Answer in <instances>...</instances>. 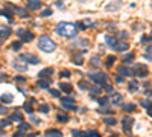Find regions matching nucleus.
<instances>
[{
  "label": "nucleus",
  "mask_w": 152,
  "mask_h": 137,
  "mask_svg": "<svg viewBox=\"0 0 152 137\" xmlns=\"http://www.w3.org/2000/svg\"><path fill=\"white\" fill-rule=\"evenodd\" d=\"M12 12H14V11H8V9H0V15H3V17H8L9 23H12Z\"/></svg>",
  "instance_id": "nucleus-19"
},
{
  "label": "nucleus",
  "mask_w": 152,
  "mask_h": 137,
  "mask_svg": "<svg viewBox=\"0 0 152 137\" xmlns=\"http://www.w3.org/2000/svg\"><path fill=\"white\" fill-rule=\"evenodd\" d=\"M146 94H148V96H152V92H151V90H146Z\"/></svg>",
  "instance_id": "nucleus-59"
},
{
  "label": "nucleus",
  "mask_w": 152,
  "mask_h": 137,
  "mask_svg": "<svg viewBox=\"0 0 152 137\" xmlns=\"http://www.w3.org/2000/svg\"><path fill=\"white\" fill-rule=\"evenodd\" d=\"M78 85H79V88H81V90H87V88H88V87H87V82H85V81H81Z\"/></svg>",
  "instance_id": "nucleus-44"
},
{
  "label": "nucleus",
  "mask_w": 152,
  "mask_h": 137,
  "mask_svg": "<svg viewBox=\"0 0 152 137\" xmlns=\"http://www.w3.org/2000/svg\"><path fill=\"white\" fill-rule=\"evenodd\" d=\"M29 129H31V125H29V123H24V122H22V123H20V125H18V131L20 133H24V131H29Z\"/></svg>",
  "instance_id": "nucleus-21"
},
{
  "label": "nucleus",
  "mask_w": 152,
  "mask_h": 137,
  "mask_svg": "<svg viewBox=\"0 0 152 137\" xmlns=\"http://www.w3.org/2000/svg\"><path fill=\"white\" fill-rule=\"evenodd\" d=\"M9 119H11V122L14 120V122H20V123H22V122H23V116L20 114L18 111H15V113H12V114L9 116Z\"/></svg>",
  "instance_id": "nucleus-18"
},
{
  "label": "nucleus",
  "mask_w": 152,
  "mask_h": 137,
  "mask_svg": "<svg viewBox=\"0 0 152 137\" xmlns=\"http://www.w3.org/2000/svg\"><path fill=\"white\" fill-rule=\"evenodd\" d=\"M55 32L58 34V35L67 37V38H75L76 37V27H75V24L65 23V22L58 23V26L55 27Z\"/></svg>",
  "instance_id": "nucleus-1"
},
{
  "label": "nucleus",
  "mask_w": 152,
  "mask_h": 137,
  "mask_svg": "<svg viewBox=\"0 0 152 137\" xmlns=\"http://www.w3.org/2000/svg\"><path fill=\"white\" fill-rule=\"evenodd\" d=\"M82 23H85V27H90V26H94V23L91 22V20H84Z\"/></svg>",
  "instance_id": "nucleus-48"
},
{
  "label": "nucleus",
  "mask_w": 152,
  "mask_h": 137,
  "mask_svg": "<svg viewBox=\"0 0 152 137\" xmlns=\"http://www.w3.org/2000/svg\"><path fill=\"white\" fill-rule=\"evenodd\" d=\"M17 35H18V38H20L22 43H29V41L34 40V34H32L29 29H18Z\"/></svg>",
  "instance_id": "nucleus-4"
},
{
  "label": "nucleus",
  "mask_w": 152,
  "mask_h": 137,
  "mask_svg": "<svg viewBox=\"0 0 152 137\" xmlns=\"http://www.w3.org/2000/svg\"><path fill=\"white\" fill-rule=\"evenodd\" d=\"M9 35H11L9 27H3V29H0V38H8Z\"/></svg>",
  "instance_id": "nucleus-22"
},
{
  "label": "nucleus",
  "mask_w": 152,
  "mask_h": 137,
  "mask_svg": "<svg viewBox=\"0 0 152 137\" xmlns=\"http://www.w3.org/2000/svg\"><path fill=\"white\" fill-rule=\"evenodd\" d=\"M20 136H23V134H22V133H20V131H17V133L14 134V137H20Z\"/></svg>",
  "instance_id": "nucleus-57"
},
{
  "label": "nucleus",
  "mask_w": 152,
  "mask_h": 137,
  "mask_svg": "<svg viewBox=\"0 0 152 137\" xmlns=\"http://www.w3.org/2000/svg\"><path fill=\"white\" fill-rule=\"evenodd\" d=\"M71 133H73V136H75V137H81V134H82V131H78V129H73Z\"/></svg>",
  "instance_id": "nucleus-52"
},
{
  "label": "nucleus",
  "mask_w": 152,
  "mask_h": 137,
  "mask_svg": "<svg viewBox=\"0 0 152 137\" xmlns=\"http://www.w3.org/2000/svg\"><path fill=\"white\" fill-rule=\"evenodd\" d=\"M14 67L17 68V70H22V72H26V66H22L18 63H14Z\"/></svg>",
  "instance_id": "nucleus-42"
},
{
  "label": "nucleus",
  "mask_w": 152,
  "mask_h": 137,
  "mask_svg": "<svg viewBox=\"0 0 152 137\" xmlns=\"http://www.w3.org/2000/svg\"><path fill=\"white\" fill-rule=\"evenodd\" d=\"M97 102H99L101 105H105V104H108V98H107V96H103V98H99Z\"/></svg>",
  "instance_id": "nucleus-41"
},
{
  "label": "nucleus",
  "mask_w": 152,
  "mask_h": 137,
  "mask_svg": "<svg viewBox=\"0 0 152 137\" xmlns=\"http://www.w3.org/2000/svg\"><path fill=\"white\" fill-rule=\"evenodd\" d=\"M90 93L91 94H97V93H101V88H99V87H91L90 88Z\"/></svg>",
  "instance_id": "nucleus-43"
},
{
  "label": "nucleus",
  "mask_w": 152,
  "mask_h": 137,
  "mask_svg": "<svg viewBox=\"0 0 152 137\" xmlns=\"http://www.w3.org/2000/svg\"><path fill=\"white\" fill-rule=\"evenodd\" d=\"M133 61H134V53H128V55L123 57V63L125 64H129V63H133Z\"/></svg>",
  "instance_id": "nucleus-27"
},
{
  "label": "nucleus",
  "mask_w": 152,
  "mask_h": 137,
  "mask_svg": "<svg viewBox=\"0 0 152 137\" xmlns=\"http://www.w3.org/2000/svg\"><path fill=\"white\" fill-rule=\"evenodd\" d=\"M75 27H76V31H78V29H79V31H84V29H85V26H84L81 22H78V24H76Z\"/></svg>",
  "instance_id": "nucleus-49"
},
{
  "label": "nucleus",
  "mask_w": 152,
  "mask_h": 137,
  "mask_svg": "<svg viewBox=\"0 0 152 137\" xmlns=\"http://www.w3.org/2000/svg\"><path fill=\"white\" fill-rule=\"evenodd\" d=\"M105 41H107V44L113 46V47L117 44V40H116L114 37H111V35H107V37H105Z\"/></svg>",
  "instance_id": "nucleus-24"
},
{
  "label": "nucleus",
  "mask_w": 152,
  "mask_h": 137,
  "mask_svg": "<svg viewBox=\"0 0 152 137\" xmlns=\"http://www.w3.org/2000/svg\"><path fill=\"white\" fill-rule=\"evenodd\" d=\"M49 92H50L52 96H55V98H58V96H59V90H55V88H49Z\"/></svg>",
  "instance_id": "nucleus-47"
},
{
  "label": "nucleus",
  "mask_w": 152,
  "mask_h": 137,
  "mask_svg": "<svg viewBox=\"0 0 152 137\" xmlns=\"http://www.w3.org/2000/svg\"><path fill=\"white\" fill-rule=\"evenodd\" d=\"M105 92H113V85H110V84H107V85H105Z\"/></svg>",
  "instance_id": "nucleus-54"
},
{
  "label": "nucleus",
  "mask_w": 152,
  "mask_h": 137,
  "mask_svg": "<svg viewBox=\"0 0 152 137\" xmlns=\"http://www.w3.org/2000/svg\"><path fill=\"white\" fill-rule=\"evenodd\" d=\"M26 137H37V133H34V134H29V136H26Z\"/></svg>",
  "instance_id": "nucleus-58"
},
{
  "label": "nucleus",
  "mask_w": 152,
  "mask_h": 137,
  "mask_svg": "<svg viewBox=\"0 0 152 137\" xmlns=\"http://www.w3.org/2000/svg\"><path fill=\"white\" fill-rule=\"evenodd\" d=\"M38 47L41 49L43 52H47V53H50V52H55V49H56V44L52 41L49 37H46V35H41L38 38Z\"/></svg>",
  "instance_id": "nucleus-2"
},
{
  "label": "nucleus",
  "mask_w": 152,
  "mask_h": 137,
  "mask_svg": "<svg viewBox=\"0 0 152 137\" xmlns=\"http://www.w3.org/2000/svg\"><path fill=\"white\" fill-rule=\"evenodd\" d=\"M56 120H58V122H61V123H64V122H67V120H69V116H67V114H64V113H58V114H56Z\"/></svg>",
  "instance_id": "nucleus-23"
},
{
  "label": "nucleus",
  "mask_w": 152,
  "mask_h": 137,
  "mask_svg": "<svg viewBox=\"0 0 152 137\" xmlns=\"http://www.w3.org/2000/svg\"><path fill=\"white\" fill-rule=\"evenodd\" d=\"M123 110L126 113H133L134 110H135V104H126V105H123Z\"/></svg>",
  "instance_id": "nucleus-30"
},
{
  "label": "nucleus",
  "mask_w": 152,
  "mask_h": 137,
  "mask_svg": "<svg viewBox=\"0 0 152 137\" xmlns=\"http://www.w3.org/2000/svg\"><path fill=\"white\" fill-rule=\"evenodd\" d=\"M44 137H62V133L59 129H47L44 133Z\"/></svg>",
  "instance_id": "nucleus-14"
},
{
  "label": "nucleus",
  "mask_w": 152,
  "mask_h": 137,
  "mask_svg": "<svg viewBox=\"0 0 152 137\" xmlns=\"http://www.w3.org/2000/svg\"><path fill=\"white\" fill-rule=\"evenodd\" d=\"M134 125V119L133 117H123L122 119V128H123V131L125 133H131V128H133Z\"/></svg>",
  "instance_id": "nucleus-6"
},
{
  "label": "nucleus",
  "mask_w": 152,
  "mask_h": 137,
  "mask_svg": "<svg viewBox=\"0 0 152 137\" xmlns=\"http://www.w3.org/2000/svg\"><path fill=\"white\" fill-rule=\"evenodd\" d=\"M140 105L144 107V108H148V110H152V101H148V99H143L140 102Z\"/></svg>",
  "instance_id": "nucleus-29"
},
{
  "label": "nucleus",
  "mask_w": 152,
  "mask_h": 137,
  "mask_svg": "<svg viewBox=\"0 0 152 137\" xmlns=\"http://www.w3.org/2000/svg\"><path fill=\"white\" fill-rule=\"evenodd\" d=\"M90 79L97 85H103V84H107V81H108V75L103 73V72H96L93 75H90Z\"/></svg>",
  "instance_id": "nucleus-3"
},
{
  "label": "nucleus",
  "mask_w": 152,
  "mask_h": 137,
  "mask_svg": "<svg viewBox=\"0 0 152 137\" xmlns=\"http://www.w3.org/2000/svg\"><path fill=\"white\" fill-rule=\"evenodd\" d=\"M15 81H17V82H24L26 78H23V76H15Z\"/></svg>",
  "instance_id": "nucleus-55"
},
{
  "label": "nucleus",
  "mask_w": 152,
  "mask_h": 137,
  "mask_svg": "<svg viewBox=\"0 0 152 137\" xmlns=\"http://www.w3.org/2000/svg\"><path fill=\"white\" fill-rule=\"evenodd\" d=\"M81 2H85V0H81Z\"/></svg>",
  "instance_id": "nucleus-64"
},
{
  "label": "nucleus",
  "mask_w": 152,
  "mask_h": 137,
  "mask_svg": "<svg viewBox=\"0 0 152 137\" xmlns=\"http://www.w3.org/2000/svg\"><path fill=\"white\" fill-rule=\"evenodd\" d=\"M91 64L97 67L99 64H101V61H99V58H97V57H93V58H91Z\"/></svg>",
  "instance_id": "nucleus-45"
},
{
  "label": "nucleus",
  "mask_w": 152,
  "mask_h": 137,
  "mask_svg": "<svg viewBox=\"0 0 152 137\" xmlns=\"http://www.w3.org/2000/svg\"><path fill=\"white\" fill-rule=\"evenodd\" d=\"M41 8V2L40 0H28V9L29 11H38Z\"/></svg>",
  "instance_id": "nucleus-10"
},
{
  "label": "nucleus",
  "mask_w": 152,
  "mask_h": 137,
  "mask_svg": "<svg viewBox=\"0 0 152 137\" xmlns=\"http://www.w3.org/2000/svg\"><path fill=\"white\" fill-rule=\"evenodd\" d=\"M113 104L114 105H122L123 104V96L120 93H114L113 94Z\"/></svg>",
  "instance_id": "nucleus-16"
},
{
  "label": "nucleus",
  "mask_w": 152,
  "mask_h": 137,
  "mask_svg": "<svg viewBox=\"0 0 152 137\" xmlns=\"http://www.w3.org/2000/svg\"><path fill=\"white\" fill-rule=\"evenodd\" d=\"M114 79H116V82H123V76H120V75H116V76H114Z\"/></svg>",
  "instance_id": "nucleus-51"
},
{
  "label": "nucleus",
  "mask_w": 152,
  "mask_h": 137,
  "mask_svg": "<svg viewBox=\"0 0 152 137\" xmlns=\"http://www.w3.org/2000/svg\"><path fill=\"white\" fill-rule=\"evenodd\" d=\"M148 114H149L151 117H152V110H148Z\"/></svg>",
  "instance_id": "nucleus-60"
},
{
  "label": "nucleus",
  "mask_w": 152,
  "mask_h": 137,
  "mask_svg": "<svg viewBox=\"0 0 152 137\" xmlns=\"http://www.w3.org/2000/svg\"><path fill=\"white\" fill-rule=\"evenodd\" d=\"M52 73H53V68H52V67H46V68H43V70L38 73V76H40V79H44V78L50 76Z\"/></svg>",
  "instance_id": "nucleus-13"
},
{
  "label": "nucleus",
  "mask_w": 152,
  "mask_h": 137,
  "mask_svg": "<svg viewBox=\"0 0 152 137\" xmlns=\"http://www.w3.org/2000/svg\"><path fill=\"white\" fill-rule=\"evenodd\" d=\"M0 101H2V104H12V101H14V96H12L11 93H3L2 96H0Z\"/></svg>",
  "instance_id": "nucleus-11"
},
{
  "label": "nucleus",
  "mask_w": 152,
  "mask_h": 137,
  "mask_svg": "<svg viewBox=\"0 0 152 137\" xmlns=\"http://www.w3.org/2000/svg\"><path fill=\"white\" fill-rule=\"evenodd\" d=\"M59 76L61 78H70V70H61L59 72Z\"/></svg>",
  "instance_id": "nucleus-40"
},
{
  "label": "nucleus",
  "mask_w": 152,
  "mask_h": 137,
  "mask_svg": "<svg viewBox=\"0 0 152 137\" xmlns=\"http://www.w3.org/2000/svg\"><path fill=\"white\" fill-rule=\"evenodd\" d=\"M35 104V99L32 98V99H29V101H26V104L23 105V108H24V111L26 113H29V114H32L34 113V108H32V105Z\"/></svg>",
  "instance_id": "nucleus-12"
},
{
  "label": "nucleus",
  "mask_w": 152,
  "mask_h": 137,
  "mask_svg": "<svg viewBox=\"0 0 152 137\" xmlns=\"http://www.w3.org/2000/svg\"><path fill=\"white\" fill-rule=\"evenodd\" d=\"M114 59H116V58L113 57V55H110V57L107 58V67H111V66H113V64H114Z\"/></svg>",
  "instance_id": "nucleus-38"
},
{
  "label": "nucleus",
  "mask_w": 152,
  "mask_h": 137,
  "mask_svg": "<svg viewBox=\"0 0 152 137\" xmlns=\"http://www.w3.org/2000/svg\"><path fill=\"white\" fill-rule=\"evenodd\" d=\"M99 113H105V114H113L114 110H111L108 107H103V108H99Z\"/></svg>",
  "instance_id": "nucleus-34"
},
{
  "label": "nucleus",
  "mask_w": 152,
  "mask_h": 137,
  "mask_svg": "<svg viewBox=\"0 0 152 137\" xmlns=\"http://www.w3.org/2000/svg\"><path fill=\"white\" fill-rule=\"evenodd\" d=\"M81 137H101V134L97 131H84L81 134Z\"/></svg>",
  "instance_id": "nucleus-20"
},
{
  "label": "nucleus",
  "mask_w": 152,
  "mask_h": 137,
  "mask_svg": "<svg viewBox=\"0 0 152 137\" xmlns=\"http://www.w3.org/2000/svg\"><path fill=\"white\" fill-rule=\"evenodd\" d=\"M49 84H50L49 79H40L38 81V87L40 88H49Z\"/></svg>",
  "instance_id": "nucleus-25"
},
{
  "label": "nucleus",
  "mask_w": 152,
  "mask_h": 137,
  "mask_svg": "<svg viewBox=\"0 0 152 137\" xmlns=\"http://www.w3.org/2000/svg\"><path fill=\"white\" fill-rule=\"evenodd\" d=\"M11 125V119H5L0 122V128H5V127H9Z\"/></svg>",
  "instance_id": "nucleus-39"
},
{
  "label": "nucleus",
  "mask_w": 152,
  "mask_h": 137,
  "mask_svg": "<svg viewBox=\"0 0 152 137\" xmlns=\"http://www.w3.org/2000/svg\"><path fill=\"white\" fill-rule=\"evenodd\" d=\"M120 5H122L120 2H117V3L114 2V3H111V5H108V6H107V11H110V12H113V9H116V11H117L119 8H120Z\"/></svg>",
  "instance_id": "nucleus-26"
},
{
  "label": "nucleus",
  "mask_w": 152,
  "mask_h": 137,
  "mask_svg": "<svg viewBox=\"0 0 152 137\" xmlns=\"http://www.w3.org/2000/svg\"><path fill=\"white\" fill-rule=\"evenodd\" d=\"M117 72H119V75H120V76H131V75L134 73V72L131 70L129 67H126V66H125V64L119 66V67H117Z\"/></svg>",
  "instance_id": "nucleus-9"
},
{
  "label": "nucleus",
  "mask_w": 152,
  "mask_h": 137,
  "mask_svg": "<svg viewBox=\"0 0 152 137\" xmlns=\"http://www.w3.org/2000/svg\"><path fill=\"white\" fill-rule=\"evenodd\" d=\"M6 110H8V108H5L3 105H0V114H5V113H6Z\"/></svg>",
  "instance_id": "nucleus-56"
},
{
  "label": "nucleus",
  "mask_w": 152,
  "mask_h": 137,
  "mask_svg": "<svg viewBox=\"0 0 152 137\" xmlns=\"http://www.w3.org/2000/svg\"><path fill=\"white\" fill-rule=\"evenodd\" d=\"M113 49H114V50H117V52H125V50L128 49V43H126V41H122V43H117V44L113 47Z\"/></svg>",
  "instance_id": "nucleus-15"
},
{
  "label": "nucleus",
  "mask_w": 152,
  "mask_h": 137,
  "mask_svg": "<svg viewBox=\"0 0 152 137\" xmlns=\"http://www.w3.org/2000/svg\"><path fill=\"white\" fill-rule=\"evenodd\" d=\"M40 111H41V113H49L50 111V107L47 105V104H43V105H40Z\"/></svg>",
  "instance_id": "nucleus-36"
},
{
  "label": "nucleus",
  "mask_w": 152,
  "mask_h": 137,
  "mask_svg": "<svg viewBox=\"0 0 152 137\" xmlns=\"http://www.w3.org/2000/svg\"><path fill=\"white\" fill-rule=\"evenodd\" d=\"M0 136H3V131H2V128H0Z\"/></svg>",
  "instance_id": "nucleus-61"
},
{
  "label": "nucleus",
  "mask_w": 152,
  "mask_h": 137,
  "mask_svg": "<svg viewBox=\"0 0 152 137\" xmlns=\"http://www.w3.org/2000/svg\"><path fill=\"white\" fill-rule=\"evenodd\" d=\"M20 59L24 61V63H28V64H38L40 63V58L37 57V55H32V53H23V55H20Z\"/></svg>",
  "instance_id": "nucleus-5"
},
{
  "label": "nucleus",
  "mask_w": 152,
  "mask_h": 137,
  "mask_svg": "<svg viewBox=\"0 0 152 137\" xmlns=\"http://www.w3.org/2000/svg\"><path fill=\"white\" fill-rule=\"evenodd\" d=\"M119 37H120L122 40H126V38H128V35H126V32H125V31H122V32H120V35H119Z\"/></svg>",
  "instance_id": "nucleus-53"
},
{
  "label": "nucleus",
  "mask_w": 152,
  "mask_h": 137,
  "mask_svg": "<svg viewBox=\"0 0 152 137\" xmlns=\"http://www.w3.org/2000/svg\"><path fill=\"white\" fill-rule=\"evenodd\" d=\"M61 104L65 110H75L76 108V102L71 98H61Z\"/></svg>",
  "instance_id": "nucleus-7"
},
{
  "label": "nucleus",
  "mask_w": 152,
  "mask_h": 137,
  "mask_svg": "<svg viewBox=\"0 0 152 137\" xmlns=\"http://www.w3.org/2000/svg\"><path fill=\"white\" fill-rule=\"evenodd\" d=\"M151 8H152V2H151Z\"/></svg>",
  "instance_id": "nucleus-63"
},
{
  "label": "nucleus",
  "mask_w": 152,
  "mask_h": 137,
  "mask_svg": "<svg viewBox=\"0 0 152 137\" xmlns=\"http://www.w3.org/2000/svg\"><path fill=\"white\" fill-rule=\"evenodd\" d=\"M41 17H50L52 15V9H49V8H46L44 11H41V14H40Z\"/></svg>",
  "instance_id": "nucleus-37"
},
{
  "label": "nucleus",
  "mask_w": 152,
  "mask_h": 137,
  "mask_svg": "<svg viewBox=\"0 0 152 137\" xmlns=\"http://www.w3.org/2000/svg\"><path fill=\"white\" fill-rule=\"evenodd\" d=\"M137 88H138V82L137 81H131L129 84H128V90L129 92H135Z\"/></svg>",
  "instance_id": "nucleus-28"
},
{
  "label": "nucleus",
  "mask_w": 152,
  "mask_h": 137,
  "mask_svg": "<svg viewBox=\"0 0 152 137\" xmlns=\"http://www.w3.org/2000/svg\"><path fill=\"white\" fill-rule=\"evenodd\" d=\"M22 44L23 43L18 40V41H14V43L11 44V47H12V50H20V49H22Z\"/></svg>",
  "instance_id": "nucleus-31"
},
{
  "label": "nucleus",
  "mask_w": 152,
  "mask_h": 137,
  "mask_svg": "<svg viewBox=\"0 0 152 137\" xmlns=\"http://www.w3.org/2000/svg\"><path fill=\"white\" fill-rule=\"evenodd\" d=\"M149 41H152L151 35L149 37H142V43H149Z\"/></svg>",
  "instance_id": "nucleus-50"
},
{
  "label": "nucleus",
  "mask_w": 152,
  "mask_h": 137,
  "mask_svg": "<svg viewBox=\"0 0 152 137\" xmlns=\"http://www.w3.org/2000/svg\"><path fill=\"white\" fill-rule=\"evenodd\" d=\"M144 58L152 61V46H148V49H146V53H144Z\"/></svg>",
  "instance_id": "nucleus-33"
},
{
  "label": "nucleus",
  "mask_w": 152,
  "mask_h": 137,
  "mask_svg": "<svg viewBox=\"0 0 152 137\" xmlns=\"http://www.w3.org/2000/svg\"><path fill=\"white\" fill-rule=\"evenodd\" d=\"M135 75L138 78H146L149 72H148V67L146 66H143V64H137L135 66Z\"/></svg>",
  "instance_id": "nucleus-8"
},
{
  "label": "nucleus",
  "mask_w": 152,
  "mask_h": 137,
  "mask_svg": "<svg viewBox=\"0 0 152 137\" xmlns=\"http://www.w3.org/2000/svg\"><path fill=\"white\" fill-rule=\"evenodd\" d=\"M73 63L81 66V64L84 63V59H82V57H81V55H75V57H73Z\"/></svg>",
  "instance_id": "nucleus-35"
},
{
  "label": "nucleus",
  "mask_w": 152,
  "mask_h": 137,
  "mask_svg": "<svg viewBox=\"0 0 152 137\" xmlns=\"http://www.w3.org/2000/svg\"><path fill=\"white\" fill-rule=\"evenodd\" d=\"M59 88H61V92H64V93H71L73 92L71 85L67 84V82H61V84H59Z\"/></svg>",
  "instance_id": "nucleus-17"
},
{
  "label": "nucleus",
  "mask_w": 152,
  "mask_h": 137,
  "mask_svg": "<svg viewBox=\"0 0 152 137\" xmlns=\"http://www.w3.org/2000/svg\"><path fill=\"white\" fill-rule=\"evenodd\" d=\"M31 122L34 123V125H40V119L35 117V116H32V114H31Z\"/></svg>",
  "instance_id": "nucleus-46"
},
{
  "label": "nucleus",
  "mask_w": 152,
  "mask_h": 137,
  "mask_svg": "<svg viewBox=\"0 0 152 137\" xmlns=\"http://www.w3.org/2000/svg\"><path fill=\"white\" fill-rule=\"evenodd\" d=\"M151 38H152V32H151Z\"/></svg>",
  "instance_id": "nucleus-62"
},
{
  "label": "nucleus",
  "mask_w": 152,
  "mask_h": 137,
  "mask_svg": "<svg viewBox=\"0 0 152 137\" xmlns=\"http://www.w3.org/2000/svg\"><path fill=\"white\" fill-rule=\"evenodd\" d=\"M103 122L107 123V125L113 127V125H116V122H117V120H116L114 117H105V119H103Z\"/></svg>",
  "instance_id": "nucleus-32"
}]
</instances>
